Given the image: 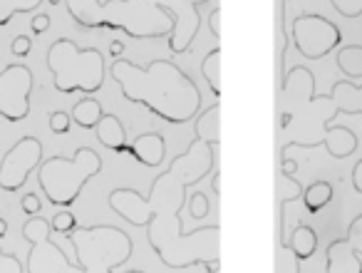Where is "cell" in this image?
I'll list each match as a JSON object with an SVG mask.
<instances>
[{
    "mask_svg": "<svg viewBox=\"0 0 362 273\" xmlns=\"http://www.w3.org/2000/svg\"><path fill=\"white\" fill-rule=\"evenodd\" d=\"M110 77L119 85L127 102L144 107L169 124H187L202 112V90L174 60L136 65L117 57L110 65Z\"/></svg>",
    "mask_w": 362,
    "mask_h": 273,
    "instance_id": "obj_1",
    "label": "cell"
},
{
    "mask_svg": "<svg viewBox=\"0 0 362 273\" xmlns=\"http://www.w3.org/2000/svg\"><path fill=\"white\" fill-rule=\"evenodd\" d=\"M65 6L85 30H117L134 40H156L171 33V18L151 0H65Z\"/></svg>",
    "mask_w": 362,
    "mask_h": 273,
    "instance_id": "obj_2",
    "label": "cell"
},
{
    "mask_svg": "<svg viewBox=\"0 0 362 273\" xmlns=\"http://www.w3.org/2000/svg\"><path fill=\"white\" fill-rule=\"evenodd\" d=\"M146 241L154 248V253L159 256V261L166 268H192V266H204V268H216L221 266V226L211 223V226L194 228V231H169V221L161 216L159 211H154L146 221Z\"/></svg>",
    "mask_w": 362,
    "mask_h": 273,
    "instance_id": "obj_3",
    "label": "cell"
},
{
    "mask_svg": "<svg viewBox=\"0 0 362 273\" xmlns=\"http://www.w3.org/2000/svg\"><path fill=\"white\" fill-rule=\"evenodd\" d=\"M45 62L52 72V85L62 95H95L105 85V55L97 47H77L70 37H57L47 50Z\"/></svg>",
    "mask_w": 362,
    "mask_h": 273,
    "instance_id": "obj_4",
    "label": "cell"
},
{
    "mask_svg": "<svg viewBox=\"0 0 362 273\" xmlns=\"http://www.w3.org/2000/svg\"><path fill=\"white\" fill-rule=\"evenodd\" d=\"M102 172V157L90 147H80L72 157L45 159L37 167V184L52 207H72L85 184Z\"/></svg>",
    "mask_w": 362,
    "mask_h": 273,
    "instance_id": "obj_5",
    "label": "cell"
},
{
    "mask_svg": "<svg viewBox=\"0 0 362 273\" xmlns=\"http://www.w3.org/2000/svg\"><path fill=\"white\" fill-rule=\"evenodd\" d=\"M65 238L75 246V256L80 263V268L72 273H112L115 268L124 266L134 251L129 233L110 223L77 226Z\"/></svg>",
    "mask_w": 362,
    "mask_h": 273,
    "instance_id": "obj_6",
    "label": "cell"
},
{
    "mask_svg": "<svg viewBox=\"0 0 362 273\" xmlns=\"http://www.w3.org/2000/svg\"><path fill=\"white\" fill-rule=\"evenodd\" d=\"M291 37L305 60H322L342 45L340 28L317 13H303V16L293 18Z\"/></svg>",
    "mask_w": 362,
    "mask_h": 273,
    "instance_id": "obj_7",
    "label": "cell"
},
{
    "mask_svg": "<svg viewBox=\"0 0 362 273\" xmlns=\"http://www.w3.org/2000/svg\"><path fill=\"white\" fill-rule=\"evenodd\" d=\"M216 149L218 147H211V144L202 142V139H194L187 147V152L171 159L169 169L161 172L151 184H156V187H159V184H164V187L176 184L179 192H187V187L199 184L214 167H216Z\"/></svg>",
    "mask_w": 362,
    "mask_h": 273,
    "instance_id": "obj_8",
    "label": "cell"
},
{
    "mask_svg": "<svg viewBox=\"0 0 362 273\" xmlns=\"http://www.w3.org/2000/svg\"><path fill=\"white\" fill-rule=\"evenodd\" d=\"M151 3L159 6L171 18V33L166 37L171 55L176 57L192 50L194 40H197L199 30L204 25L199 8L206 6L209 0H151Z\"/></svg>",
    "mask_w": 362,
    "mask_h": 273,
    "instance_id": "obj_9",
    "label": "cell"
},
{
    "mask_svg": "<svg viewBox=\"0 0 362 273\" xmlns=\"http://www.w3.org/2000/svg\"><path fill=\"white\" fill-rule=\"evenodd\" d=\"M42 164V142L37 136H21L0 159V189L16 194L25 187L33 169Z\"/></svg>",
    "mask_w": 362,
    "mask_h": 273,
    "instance_id": "obj_10",
    "label": "cell"
},
{
    "mask_svg": "<svg viewBox=\"0 0 362 273\" xmlns=\"http://www.w3.org/2000/svg\"><path fill=\"white\" fill-rule=\"evenodd\" d=\"M35 77L28 65H6L0 72V117L8 122H23L30 115V92Z\"/></svg>",
    "mask_w": 362,
    "mask_h": 273,
    "instance_id": "obj_11",
    "label": "cell"
},
{
    "mask_svg": "<svg viewBox=\"0 0 362 273\" xmlns=\"http://www.w3.org/2000/svg\"><path fill=\"white\" fill-rule=\"evenodd\" d=\"M337 67L345 77L332 85L330 92H345L342 97H332L340 100L335 107L337 115H357L362 117V45H340L335 57Z\"/></svg>",
    "mask_w": 362,
    "mask_h": 273,
    "instance_id": "obj_12",
    "label": "cell"
},
{
    "mask_svg": "<svg viewBox=\"0 0 362 273\" xmlns=\"http://www.w3.org/2000/svg\"><path fill=\"white\" fill-rule=\"evenodd\" d=\"M325 273H362V214H357L342 238L327 243Z\"/></svg>",
    "mask_w": 362,
    "mask_h": 273,
    "instance_id": "obj_13",
    "label": "cell"
},
{
    "mask_svg": "<svg viewBox=\"0 0 362 273\" xmlns=\"http://www.w3.org/2000/svg\"><path fill=\"white\" fill-rule=\"evenodd\" d=\"M322 129H325V132H322V136H320V139H315V142H298V139H293V142H288L281 152H288V149H293V147H300V149L325 147L327 154H330L332 159H347L350 154H355L357 136H355V132H352L350 127L327 124V127H322Z\"/></svg>",
    "mask_w": 362,
    "mask_h": 273,
    "instance_id": "obj_14",
    "label": "cell"
},
{
    "mask_svg": "<svg viewBox=\"0 0 362 273\" xmlns=\"http://www.w3.org/2000/svg\"><path fill=\"white\" fill-rule=\"evenodd\" d=\"M107 204H110V209L117 214L119 219H124L127 223H132V226H139L144 228L146 221H149V216L154 211H151V204L146 202L144 197H141L136 189H112L110 197H107Z\"/></svg>",
    "mask_w": 362,
    "mask_h": 273,
    "instance_id": "obj_15",
    "label": "cell"
},
{
    "mask_svg": "<svg viewBox=\"0 0 362 273\" xmlns=\"http://www.w3.org/2000/svg\"><path fill=\"white\" fill-rule=\"evenodd\" d=\"M127 154L134 157L141 167H159L166 159V139L161 132H144L132 144H127Z\"/></svg>",
    "mask_w": 362,
    "mask_h": 273,
    "instance_id": "obj_16",
    "label": "cell"
},
{
    "mask_svg": "<svg viewBox=\"0 0 362 273\" xmlns=\"http://www.w3.org/2000/svg\"><path fill=\"white\" fill-rule=\"evenodd\" d=\"M194 132H197V139L211 144V147L221 144V102H214L211 107L199 112L194 120Z\"/></svg>",
    "mask_w": 362,
    "mask_h": 273,
    "instance_id": "obj_17",
    "label": "cell"
},
{
    "mask_svg": "<svg viewBox=\"0 0 362 273\" xmlns=\"http://www.w3.org/2000/svg\"><path fill=\"white\" fill-rule=\"evenodd\" d=\"M97 139H100L102 147H107L110 152L124 154L127 152V129L119 122L117 115H105L95 127Z\"/></svg>",
    "mask_w": 362,
    "mask_h": 273,
    "instance_id": "obj_18",
    "label": "cell"
},
{
    "mask_svg": "<svg viewBox=\"0 0 362 273\" xmlns=\"http://www.w3.org/2000/svg\"><path fill=\"white\" fill-rule=\"evenodd\" d=\"M283 248L291 251L293 256H296V261L303 263V261H308V258H313V253L317 251V233L300 221L296 228H293L291 238L283 241Z\"/></svg>",
    "mask_w": 362,
    "mask_h": 273,
    "instance_id": "obj_19",
    "label": "cell"
},
{
    "mask_svg": "<svg viewBox=\"0 0 362 273\" xmlns=\"http://www.w3.org/2000/svg\"><path fill=\"white\" fill-rule=\"evenodd\" d=\"M70 117L77 127H82V129H95L97 122L105 117V110H102L100 100H95V97L87 95L85 100H80L75 107H72Z\"/></svg>",
    "mask_w": 362,
    "mask_h": 273,
    "instance_id": "obj_20",
    "label": "cell"
},
{
    "mask_svg": "<svg viewBox=\"0 0 362 273\" xmlns=\"http://www.w3.org/2000/svg\"><path fill=\"white\" fill-rule=\"evenodd\" d=\"M300 202L305 204V209L310 214H320L322 209H325L327 204L332 202V184L330 182H322V179L308 184V187L303 189Z\"/></svg>",
    "mask_w": 362,
    "mask_h": 273,
    "instance_id": "obj_21",
    "label": "cell"
},
{
    "mask_svg": "<svg viewBox=\"0 0 362 273\" xmlns=\"http://www.w3.org/2000/svg\"><path fill=\"white\" fill-rule=\"evenodd\" d=\"M202 75H204V80H206L209 90H211L216 97H221L223 95V87H221V47H214V50L202 60Z\"/></svg>",
    "mask_w": 362,
    "mask_h": 273,
    "instance_id": "obj_22",
    "label": "cell"
},
{
    "mask_svg": "<svg viewBox=\"0 0 362 273\" xmlns=\"http://www.w3.org/2000/svg\"><path fill=\"white\" fill-rule=\"evenodd\" d=\"M42 0H0V28L8 25L18 13H33L40 8Z\"/></svg>",
    "mask_w": 362,
    "mask_h": 273,
    "instance_id": "obj_23",
    "label": "cell"
},
{
    "mask_svg": "<svg viewBox=\"0 0 362 273\" xmlns=\"http://www.w3.org/2000/svg\"><path fill=\"white\" fill-rule=\"evenodd\" d=\"M50 228H52V233L67 236V233H72L77 228V216L72 211H67V209H62V211H57L55 216L50 219Z\"/></svg>",
    "mask_w": 362,
    "mask_h": 273,
    "instance_id": "obj_24",
    "label": "cell"
},
{
    "mask_svg": "<svg viewBox=\"0 0 362 273\" xmlns=\"http://www.w3.org/2000/svg\"><path fill=\"white\" fill-rule=\"evenodd\" d=\"M189 214H192V219H204L209 216V211H211V202H209V197L204 192H194L192 197H189Z\"/></svg>",
    "mask_w": 362,
    "mask_h": 273,
    "instance_id": "obj_25",
    "label": "cell"
},
{
    "mask_svg": "<svg viewBox=\"0 0 362 273\" xmlns=\"http://www.w3.org/2000/svg\"><path fill=\"white\" fill-rule=\"evenodd\" d=\"M330 6L347 21H355L362 16V0H330Z\"/></svg>",
    "mask_w": 362,
    "mask_h": 273,
    "instance_id": "obj_26",
    "label": "cell"
},
{
    "mask_svg": "<svg viewBox=\"0 0 362 273\" xmlns=\"http://www.w3.org/2000/svg\"><path fill=\"white\" fill-rule=\"evenodd\" d=\"M70 127H72V117L67 115V112L57 110V112H52V115H50V132H52V134H67V132H70Z\"/></svg>",
    "mask_w": 362,
    "mask_h": 273,
    "instance_id": "obj_27",
    "label": "cell"
},
{
    "mask_svg": "<svg viewBox=\"0 0 362 273\" xmlns=\"http://www.w3.org/2000/svg\"><path fill=\"white\" fill-rule=\"evenodd\" d=\"M0 273H25V266L16 253H6L0 248Z\"/></svg>",
    "mask_w": 362,
    "mask_h": 273,
    "instance_id": "obj_28",
    "label": "cell"
},
{
    "mask_svg": "<svg viewBox=\"0 0 362 273\" xmlns=\"http://www.w3.org/2000/svg\"><path fill=\"white\" fill-rule=\"evenodd\" d=\"M21 209H23V214H28V216H37V214L42 211L40 197H37L35 192H28L25 197L21 199Z\"/></svg>",
    "mask_w": 362,
    "mask_h": 273,
    "instance_id": "obj_29",
    "label": "cell"
},
{
    "mask_svg": "<svg viewBox=\"0 0 362 273\" xmlns=\"http://www.w3.org/2000/svg\"><path fill=\"white\" fill-rule=\"evenodd\" d=\"M30 50H33V37H28V35H18L16 40L11 42V52L16 57H28Z\"/></svg>",
    "mask_w": 362,
    "mask_h": 273,
    "instance_id": "obj_30",
    "label": "cell"
},
{
    "mask_svg": "<svg viewBox=\"0 0 362 273\" xmlns=\"http://www.w3.org/2000/svg\"><path fill=\"white\" fill-rule=\"evenodd\" d=\"M30 28H33V33H35V35L47 33V28H50V16H45V13H37V16L30 21Z\"/></svg>",
    "mask_w": 362,
    "mask_h": 273,
    "instance_id": "obj_31",
    "label": "cell"
},
{
    "mask_svg": "<svg viewBox=\"0 0 362 273\" xmlns=\"http://www.w3.org/2000/svg\"><path fill=\"white\" fill-rule=\"evenodd\" d=\"M209 28H211L214 37H221V8H216V11L209 16Z\"/></svg>",
    "mask_w": 362,
    "mask_h": 273,
    "instance_id": "obj_32",
    "label": "cell"
},
{
    "mask_svg": "<svg viewBox=\"0 0 362 273\" xmlns=\"http://www.w3.org/2000/svg\"><path fill=\"white\" fill-rule=\"evenodd\" d=\"M350 179H352V189H355L357 194H362V159L352 167Z\"/></svg>",
    "mask_w": 362,
    "mask_h": 273,
    "instance_id": "obj_33",
    "label": "cell"
},
{
    "mask_svg": "<svg viewBox=\"0 0 362 273\" xmlns=\"http://www.w3.org/2000/svg\"><path fill=\"white\" fill-rule=\"evenodd\" d=\"M110 55L115 57V60L124 55V42H122V40H112L110 42Z\"/></svg>",
    "mask_w": 362,
    "mask_h": 273,
    "instance_id": "obj_34",
    "label": "cell"
},
{
    "mask_svg": "<svg viewBox=\"0 0 362 273\" xmlns=\"http://www.w3.org/2000/svg\"><path fill=\"white\" fill-rule=\"evenodd\" d=\"M296 169H298V164L293 162V159H281V174H296Z\"/></svg>",
    "mask_w": 362,
    "mask_h": 273,
    "instance_id": "obj_35",
    "label": "cell"
},
{
    "mask_svg": "<svg viewBox=\"0 0 362 273\" xmlns=\"http://www.w3.org/2000/svg\"><path fill=\"white\" fill-rule=\"evenodd\" d=\"M291 122H293V112H281V122H278V124L283 127V129H286V127H291Z\"/></svg>",
    "mask_w": 362,
    "mask_h": 273,
    "instance_id": "obj_36",
    "label": "cell"
},
{
    "mask_svg": "<svg viewBox=\"0 0 362 273\" xmlns=\"http://www.w3.org/2000/svg\"><path fill=\"white\" fill-rule=\"evenodd\" d=\"M214 192L216 194H221V174H214Z\"/></svg>",
    "mask_w": 362,
    "mask_h": 273,
    "instance_id": "obj_37",
    "label": "cell"
},
{
    "mask_svg": "<svg viewBox=\"0 0 362 273\" xmlns=\"http://www.w3.org/2000/svg\"><path fill=\"white\" fill-rule=\"evenodd\" d=\"M6 236H8V221L0 219V238H6Z\"/></svg>",
    "mask_w": 362,
    "mask_h": 273,
    "instance_id": "obj_38",
    "label": "cell"
},
{
    "mask_svg": "<svg viewBox=\"0 0 362 273\" xmlns=\"http://www.w3.org/2000/svg\"><path fill=\"white\" fill-rule=\"evenodd\" d=\"M293 268H296V273H303V263H300V261L293 263Z\"/></svg>",
    "mask_w": 362,
    "mask_h": 273,
    "instance_id": "obj_39",
    "label": "cell"
},
{
    "mask_svg": "<svg viewBox=\"0 0 362 273\" xmlns=\"http://www.w3.org/2000/svg\"><path fill=\"white\" fill-rule=\"evenodd\" d=\"M50 6H60V3H65V0H47Z\"/></svg>",
    "mask_w": 362,
    "mask_h": 273,
    "instance_id": "obj_40",
    "label": "cell"
},
{
    "mask_svg": "<svg viewBox=\"0 0 362 273\" xmlns=\"http://www.w3.org/2000/svg\"><path fill=\"white\" fill-rule=\"evenodd\" d=\"M209 273H221V266H216V268H209Z\"/></svg>",
    "mask_w": 362,
    "mask_h": 273,
    "instance_id": "obj_41",
    "label": "cell"
},
{
    "mask_svg": "<svg viewBox=\"0 0 362 273\" xmlns=\"http://www.w3.org/2000/svg\"><path fill=\"white\" fill-rule=\"evenodd\" d=\"M127 273H144V271H127Z\"/></svg>",
    "mask_w": 362,
    "mask_h": 273,
    "instance_id": "obj_42",
    "label": "cell"
}]
</instances>
